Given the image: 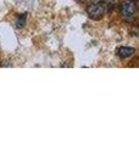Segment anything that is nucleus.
<instances>
[{"mask_svg":"<svg viewBox=\"0 0 139 157\" xmlns=\"http://www.w3.org/2000/svg\"><path fill=\"white\" fill-rule=\"evenodd\" d=\"M25 24V15H23V16H20L18 21H17V26L19 27V29H21L22 26Z\"/></svg>","mask_w":139,"mask_h":157,"instance_id":"obj_4","label":"nucleus"},{"mask_svg":"<svg viewBox=\"0 0 139 157\" xmlns=\"http://www.w3.org/2000/svg\"><path fill=\"white\" fill-rule=\"evenodd\" d=\"M136 10H137V6L135 0H126L121 3L120 12L125 18H132L135 15Z\"/></svg>","mask_w":139,"mask_h":157,"instance_id":"obj_2","label":"nucleus"},{"mask_svg":"<svg viewBox=\"0 0 139 157\" xmlns=\"http://www.w3.org/2000/svg\"><path fill=\"white\" fill-rule=\"evenodd\" d=\"M134 52H135V48L134 47H129V46H122L118 49V56L122 59L125 58H129L131 57Z\"/></svg>","mask_w":139,"mask_h":157,"instance_id":"obj_3","label":"nucleus"},{"mask_svg":"<svg viewBox=\"0 0 139 157\" xmlns=\"http://www.w3.org/2000/svg\"><path fill=\"white\" fill-rule=\"evenodd\" d=\"M107 10H108V4L97 2V3L91 4V6H88L87 13L90 18H92L93 20H100L102 17L105 16Z\"/></svg>","mask_w":139,"mask_h":157,"instance_id":"obj_1","label":"nucleus"}]
</instances>
